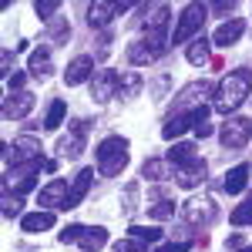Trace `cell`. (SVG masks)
Listing matches in <instances>:
<instances>
[{
    "label": "cell",
    "mask_w": 252,
    "mask_h": 252,
    "mask_svg": "<svg viewBox=\"0 0 252 252\" xmlns=\"http://www.w3.org/2000/svg\"><path fill=\"white\" fill-rule=\"evenodd\" d=\"M252 97V67L246 64V67H235V71H229L225 78L215 84V94H212V108L219 111V115H229L232 118L246 101Z\"/></svg>",
    "instance_id": "6da1fadb"
},
{
    "label": "cell",
    "mask_w": 252,
    "mask_h": 252,
    "mask_svg": "<svg viewBox=\"0 0 252 252\" xmlns=\"http://www.w3.org/2000/svg\"><path fill=\"white\" fill-rule=\"evenodd\" d=\"M94 158H97V172L104 178H115L118 172L128 168V138H121V135L104 138L94 148Z\"/></svg>",
    "instance_id": "7a4b0ae2"
},
{
    "label": "cell",
    "mask_w": 252,
    "mask_h": 252,
    "mask_svg": "<svg viewBox=\"0 0 252 252\" xmlns=\"http://www.w3.org/2000/svg\"><path fill=\"white\" fill-rule=\"evenodd\" d=\"M3 165H7V168H24V165H47V161H44V145H40L37 138H31V135L17 138L14 145H7V141H3Z\"/></svg>",
    "instance_id": "3957f363"
},
{
    "label": "cell",
    "mask_w": 252,
    "mask_h": 252,
    "mask_svg": "<svg viewBox=\"0 0 252 252\" xmlns=\"http://www.w3.org/2000/svg\"><path fill=\"white\" fill-rule=\"evenodd\" d=\"M209 17V3H185L182 7V14H178V24L172 27V37L168 44H185V40L198 37V31H202V24Z\"/></svg>",
    "instance_id": "277c9868"
},
{
    "label": "cell",
    "mask_w": 252,
    "mask_h": 252,
    "mask_svg": "<svg viewBox=\"0 0 252 252\" xmlns=\"http://www.w3.org/2000/svg\"><path fill=\"white\" fill-rule=\"evenodd\" d=\"M168 37L172 34H141V37H135L131 44H128V64H155L172 44H168Z\"/></svg>",
    "instance_id": "5b68a950"
},
{
    "label": "cell",
    "mask_w": 252,
    "mask_h": 252,
    "mask_svg": "<svg viewBox=\"0 0 252 252\" xmlns=\"http://www.w3.org/2000/svg\"><path fill=\"white\" fill-rule=\"evenodd\" d=\"M91 128H94V118H78V121H71V125H67V135L58 141V158H67V161H74V158L84 155Z\"/></svg>",
    "instance_id": "8992f818"
},
{
    "label": "cell",
    "mask_w": 252,
    "mask_h": 252,
    "mask_svg": "<svg viewBox=\"0 0 252 252\" xmlns=\"http://www.w3.org/2000/svg\"><path fill=\"white\" fill-rule=\"evenodd\" d=\"M205 121H209V108H205V104L189 108V111H178L175 118H168V121L161 125V138H165V141H175V138H182L185 131H195V128L205 125Z\"/></svg>",
    "instance_id": "52a82bcc"
},
{
    "label": "cell",
    "mask_w": 252,
    "mask_h": 252,
    "mask_svg": "<svg viewBox=\"0 0 252 252\" xmlns=\"http://www.w3.org/2000/svg\"><path fill=\"white\" fill-rule=\"evenodd\" d=\"M249 135H252V121L242 118V115L225 118V125L219 128V141H222V148H229V152L246 148V145H249Z\"/></svg>",
    "instance_id": "ba28073f"
},
{
    "label": "cell",
    "mask_w": 252,
    "mask_h": 252,
    "mask_svg": "<svg viewBox=\"0 0 252 252\" xmlns=\"http://www.w3.org/2000/svg\"><path fill=\"white\" fill-rule=\"evenodd\" d=\"M135 3H111V0H94V3H88V27H94V31H104L118 14H125V10H131Z\"/></svg>",
    "instance_id": "9c48e42d"
},
{
    "label": "cell",
    "mask_w": 252,
    "mask_h": 252,
    "mask_svg": "<svg viewBox=\"0 0 252 252\" xmlns=\"http://www.w3.org/2000/svg\"><path fill=\"white\" fill-rule=\"evenodd\" d=\"M172 178H175L178 189H198V185L209 178V161H205V158H192L189 165L172 168Z\"/></svg>",
    "instance_id": "30bf717a"
},
{
    "label": "cell",
    "mask_w": 252,
    "mask_h": 252,
    "mask_svg": "<svg viewBox=\"0 0 252 252\" xmlns=\"http://www.w3.org/2000/svg\"><path fill=\"white\" fill-rule=\"evenodd\" d=\"M209 94H215V84H209V81H192V84H185V91L172 101L175 115H178V111H189V108H198Z\"/></svg>",
    "instance_id": "8fae6325"
},
{
    "label": "cell",
    "mask_w": 252,
    "mask_h": 252,
    "mask_svg": "<svg viewBox=\"0 0 252 252\" xmlns=\"http://www.w3.org/2000/svg\"><path fill=\"white\" fill-rule=\"evenodd\" d=\"M67 195H71V182L54 178V182H47V185L37 192V205H40V209H47V212H51V209H64Z\"/></svg>",
    "instance_id": "7c38bea8"
},
{
    "label": "cell",
    "mask_w": 252,
    "mask_h": 252,
    "mask_svg": "<svg viewBox=\"0 0 252 252\" xmlns=\"http://www.w3.org/2000/svg\"><path fill=\"white\" fill-rule=\"evenodd\" d=\"M31 108H34V91H10V94L3 97V118H7V121L27 118Z\"/></svg>",
    "instance_id": "4fadbf2b"
},
{
    "label": "cell",
    "mask_w": 252,
    "mask_h": 252,
    "mask_svg": "<svg viewBox=\"0 0 252 252\" xmlns=\"http://www.w3.org/2000/svg\"><path fill=\"white\" fill-rule=\"evenodd\" d=\"M118 94V71H97L94 81H91V101H97V104H108L111 97Z\"/></svg>",
    "instance_id": "5bb4252c"
},
{
    "label": "cell",
    "mask_w": 252,
    "mask_h": 252,
    "mask_svg": "<svg viewBox=\"0 0 252 252\" xmlns=\"http://www.w3.org/2000/svg\"><path fill=\"white\" fill-rule=\"evenodd\" d=\"M212 219H215V202L212 198H189V202H185V222H189V225L198 229V225H209Z\"/></svg>",
    "instance_id": "9a60e30c"
},
{
    "label": "cell",
    "mask_w": 252,
    "mask_h": 252,
    "mask_svg": "<svg viewBox=\"0 0 252 252\" xmlns=\"http://www.w3.org/2000/svg\"><path fill=\"white\" fill-rule=\"evenodd\" d=\"M91 71H94V58L91 54H78V58L64 67V84L67 88H78L84 81H91Z\"/></svg>",
    "instance_id": "2e32d148"
},
{
    "label": "cell",
    "mask_w": 252,
    "mask_h": 252,
    "mask_svg": "<svg viewBox=\"0 0 252 252\" xmlns=\"http://www.w3.org/2000/svg\"><path fill=\"white\" fill-rule=\"evenodd\" d=\"M168 20H172V7H168V3H155V7H148L145 24H141V34H168V31H165Z\"/></svg>",
    "instance_id": "e0dca14e"
},
{
    "label": "cell",
    "mask_w": 252,
    "mask_h": 252,
    "mask_svg": "<svg viewBox=\"0 0 252 252\" xmlns=\"http://www.w3.org/2000/svg\"><path fill=\"white\" fill-rule=\"evenodd\" d=\"M27 74L37 81H47L54 74V64H51V47H34L31 58H27Z\"/></svg>",
    "instance_id": "ac0fdd59"
},
{
    "label": "cell",
    "mask_w": 252,
    "mask_h": 252,
    "mask_svg": "<svg viewBox=\"0 0 252 252\" xmlns=\"http://www.w3.org/2000/svg\"><path fill=\"white\" fill-rule=\"evenodd\" d=\"M242 34H246V20L232 17V20H225V24H219V31L212 34V44L215 47H232V44H239Z\"/></svg>",
    "instance_id": "d6986e66"
},
{
    "label": "cell",
    "mask_w": 252,
    "mask_h": 252,
    "mask_svg": "<svg viewBox=\"0 0 252 252\" xmlns=\"http://www.w3.org/2000/svg\"><path fill=\"white\" fill-rule=\"evenodd\" d=\"M58 225V219H54V212H47V209H40V212H27L24 219H20V229L27 235H40L47 232V229H54Z\"/></svg>",
    "instance_id": "ffe728a7"
},
{
    "label": "cell",
    "mask_w": 252,
    "mask_h": 252,
    "mask_svg": "<svg viewBox=\"0 0 252 252\" xmlns=\"http://www.w3.org/2000/svg\"><path fill=\"white\" fill-rule=\"evenodd\" d=\"M91 182H94V172H91V168H81L78 178L71 182V195H67V202H64V212L78 209L81 202H84V195H88V189H91Z\"/></svg>",
    "instance_id": "44dd1931"
},
{
    "label": "cell",
    "mask_w": 252,
    "mask_h": 252,
    "mask_svg": "<svg viewBox=\"0 0 252 252\" xmlns=\"http://www.w3.org/2000/svg\"><path fill=\"white\" fill-rule=\"evenodd\" d=\"M249 175H252L249 161H242V165L229 168L225 182H222V192H225V195H242V192H246V185H249Z\"/></svg>",
    "instance_id": "7402d4cb"
},
{
    "label": "cell",
    "mask_w": 252,
    "mask_h": 252,
    "mask_svg": "<svg viewBox=\"0 0 252 252\" xmlns=\"http://www.w3.org/2000/svg\"><path fill=\"white\" fill-rule=\"evenodd\" d=\"M78 246H81V252H101L108 246V232H104L101 225H88L84 235L78 239Z\"/></svg>",
    "instance_id": "603a6c76"
},
{
    "label": "cell",
    "mask_w": 252,
    "mask_h": 252,
    "mask_svg": "<svg viewBox=\"0 0 252 252\" xmlns=\"http://www.w3.org/2000/svg\"><path fill=\"white\" fill-rule=\"evenodd\" d=\"M145 91V81H141V74L138 71H128V74H118V94L125 97V101H131V97H138Z\"/></svg>",
    "instance_id": "cb8c5ba5"
},
{
    "label": "cell",
    "mask_w": 252,
    "mask_h": 252,
    "mask_svg": "<svg viewBox=\"0 0 252 252\" xmlns=\"http://www.w3.org/2000/svg\"><path fill=\"white\" fill-rule=\"evenodd\" d=\"M64 118H67V101L64 97H54L51 108H47V115H44V128L47 131H58L61 125H64Z\"/></svg>",
    "instance_id": "d4e9b609"
},
{
    "label": "cell",
    "mask_w": 252,
    "mask_h": 252,
    "mask_svg": "<svg viewBox=\"0 0 252 252\" xmlns=\"http://www.w3.org/2000/svg\"><path fill=\"white\" fill-rule=\"evenodd\" d=\"M47 37H51V44H54V47H64V44L71 40V24H67V17H64V14L47 24Z\"/></svg>",
    "instance_id": "484cf974"
},
{
    "label": "cell",
    "mask_w": 252,
    "mask_h": 252,
    "mask_svg": "<svg viewBox=\"0 0 252 252\" xmlns=\"http://www.w3.org/2000/svg\"><path fill=\"white\" fill-rule=\"evenodd\" d=\"M141 175H145L148 182H165V178L172 175V165H168L165 158H148V161L141 165Z\"/></svg>",
    "instance_id": "4316f807"
},
{
    "label": "cell",
    "mask_w": 252,
    "mask_h": 252,
    "mask_svg": "<svg viewBox=\"0 0 252 252\" xmlns=\"http://www.w3.org/2000/svg\"><path fill=\"white\" fill-rule=\"evenodd\" d=\"M185 58H189V64H212V58H209V40L205 37H195L189 47H185Z\"/></svg>",
    "instance_id": "83f0119b"
},
{
    "label": "cell",
    "mask_w": 252,
    "mask_h": 252,
    "mask_svg": "<svg viewBox=\"0 0 252 252\" xmlns=\"http://www.w3.org/2000/svg\"><path fill=\"white\" fill-rule=\"evenodd\" d=\"M192 158H198V148H195V145H189V141H185V145H172V148H168V165H172V168L189 165Z\"/></svg>",
    "instance_id": "f1b7e54d"
},
{
    "label": "cell",
    "mask_w": 252,
    "mask_h": 252,
    "mask_svg": "<svg viewBox=\"0 0 252 252\" xmlns=\"http://www.w3.org/2000/svg\"><path fill=\"white\" fill-rule=\"evenodd\" d=\"M229 222L239 225V229L252 225V198H246V202H239V205H235L232 212H229Z\"/></svg>",
    "instance_id": "f546056e"
},
{
    "label": "cell",
    "mask_w": 252,
    "mask_h": 252,
    "mask_svg": "<svg viewBox=\"0 0 252 252\" xmlns=\"http://www.w3.org/2000/svg\"><path fill=\"white\" fill-rule=\"evenodd\" d=\"M148 215H152L155 222H168V219L175 215V202L168 198V195H165V198H155V205L148 209Z\"/></svg>",
    "instance_id": "4dcf8cb0"
},
{
    "label": "cell",
    "mask_w": 252,
    "mask_h": 252,
    "mask_svg": "<svg viewBox=\"0 0 252 252\" xmlns=\"http://www.w3.org/2000/svg\"><path fill=\"white\" fill-rule=\"evenodd\" d=\"M239 10V3L235 0H215V3H209V14H215V17H222V24H225V17L232 20V14Z\"/></svg>",
    "instance_id": "1f68e13d"
},
{
    "label": "cell",
    "mask_w": 252,
    "mask_h": 252,
    "mask_svg": "<svg viewBox=\"0 0 252 252\" xmlns=\"http://www.w3.org/2000/svg\"><path fill=\"white\" fill-rule=\"evenodd\" d=\"M128 235H131V239H141V242H158V239H161V229H158V225H148V229H145V225H131Z\"/></svg>",
    "instance_id": "d6a6232c"
},
{
    "label": "cell",
    "mask_w": 252,
    "mask_h": 252,
    "mask_svg": "<svg viewBox=\"0 0 252 252\" xmlns=\"http://www.w3.org/2000/svg\"><path fill=\"white\" fill-rule=\"evenodd\" d=\"M34 10H37L40 20H47V24H51V20L58 17V10H61V0H37V3H34Z\"/></svg>",
    "instance_id": "836d02e7"
},
{
    "label": "cell",
    "mask_w": 252,
    "mask_h": 252,
    "mask_svg": "<svg viewBox=\"0 0 252 252\" xmlns=\"http://www.w3.org/2000/svg\"><path fill=\"white\" fill-rule=\"evenodd\" d=\"M20 209H24V198L14 192H3V219H14V215H20Z\"/></svg>",
    "instance_id": "e575fe53"
},
{
    "label": "cell",
    "mask_w": 252,
    "mask_h": 252,
    "mask_svg": "<svg viewBox=\"0 0 252 252\" xmlns=\"http://www.w3.org/2000/svg\"><path fill=\"white\" fill-rule=\"evenodd\" d=\"M121 205H125V212H128V215L135 212V205H138V182H128V185H125V202H121Z\"/></svg>",
    "instance_id": "d590c367"
},
{
    "label": "cell",
    "mask_w": 252,
    "mask_h": 252,
    "mask_svg": "<svg viewBox=\"0 0 252 252\" xmlns=\"http://www.w3.org/2000/svg\"><path fill=\"white\" fill-rule=\"evenodd\" d=\"M84 229H88V225H67V229H61V232H58V242H61V246H64V242H78L81 235H84Z\"/></svg>",
    "instance_id": "8d00e7d4"
},
{
    "label": "cell",
    "mask_w": 252,
    "mask_h": 252,
    "mask_svg": "<svg viewBox=\"0 0 252 252\" xmlns=\"http://www.w3.org/2000/svg\"><path fill=\"white\" fill-rule=\"evenodd\" d=\"M34 185H37V172L24 175V178H17V185H14V195H20V198H24V195L31 192V189H34Z\"/></svg>",
    "instance_id": "74e56055"
},
{
    "label": "cell",
    "mask_w": 252,
    "mask_h": 252,
    "mask_svg": "<svg viewBox=\"0 0 252 252\" xmlns=\"http://www.w3.org/2000/svg\"><path fill=\"white\" fill-rule=\"evenodd\" d=\"M115 252H148V249H145L141 239H121V242L115 246Z\"/></svg>",
    "instance_id": "f35d334b"
},
{
    "label": "cell",
    "mask_w": 252,
    "mask_h": 252,
    "mask_svg": "<svg viewBox=\"0 0 252 252\" xmlns=\"http://www.w3.org/2000/svg\"><path fill=\"white\" fill-rule=\"evenodd\" d=\"M192 249V242H161L155 252H189Z\"/></svg>",
    "instance_id": "ab89813d"
},
{
    "label": "cell",
    "mask_w": 252,
    "mask_h": 252,
    "mask_svg": "<svg viewBox=\"0 0 252 252\" xmlns=\"http://www.w3.org/2000/svg\"><path fill=\"white\" fill-rule=\"evenodd\" d=\"M108 47H111V34L101 31V34H97V58H108Z\"/></svg>",
    "instance_id": "60d3db41"
},
{
    "label": "cell",
    "mask_w": 252,
    "mask_h": 252,
    "mask_svg": "<svg viewBox=\"0 0 252 252\" xmlns=\"http://www.w3.org/2000/svg\"><path fill=\"white\" fill-rule=\"evenodd\" d=\"M27 78H31L27 71H17V74H10V78H7V84H10L14 91H24V84H27Z\"/></svg>",
    "instance_id": "b9f144b4"
},
{
    "label": "cell",
    "mask_w": 252,
    "mask_h": 252,
    "mask_svg": "<svg viewBox=\"0 0 252 252\" xmlns=\"http://www.w3.org/2000/svg\"><path fill=\"white\" fill-rule=\"evenodd\" d=\"M239 249H246V235H229L225 239V252H239Z\"/></svg>",
    "instance_id": "7bdbcfd3"
},
{
    "label": "cell",
    "mask_w": 252,
    "mask_h": 252,
    "mask_svg": "<svg viewBox=\"0 0 252 252\" xmlns=\"http://www.w3.org/2000/svg\"><path fill=\"white\" fill-rule=\"evenodd\" d=\"M0 64H3V67H0V71H3V78H10V67H14V51H3V54H0Z\"/></svg>",
    "instance_id": "ee69618b"
},
{
    "label": "cell",
    "mask_w": 252,
    "mask_h": 252,
    "mask_svg": "<svg viewBox=\"0 0 252 252\" xmlns=\"http://www.w3.org/2000/svg\"><path fill=\"white\" fill-rule=\"evenodd\" d=\"M165 88H168V78L155 81V91H152V94H155V97H161V94H165Z\"/></svg>",
    "instance_id": "f6af8a7d"
},
{
    "label": "cell",
    "mask_w": 252,
    "mask_h": 252,
    "mask_svg": "<svg viewBox=\"0 0 252 252\" xmlns=\"http://www.w3.org/2000/svg\"><path fill=\"white\" fill-rule=\"evenodd\" d=\"M195 135H198V138H209V135H212V125H209V121H205V125H198V128H195Z\"/></svg>",
    "instance_id": "bcb514c9"
},
{
    "label": "cell",
    "mask_w": 252,
    "mask_h": 252,
    "mask_svg": "<svg viewBox=\"0 0 252 252\" xmlns=\"http://www.w3.org/2000/svg\"><path fill=\"white\" fill-rule=\"evenodd\" d=\"M239 252H252V246H246V249H239Z\"/></svg>",
    "instance_id": "7dc6e473"
}]
</instances>
